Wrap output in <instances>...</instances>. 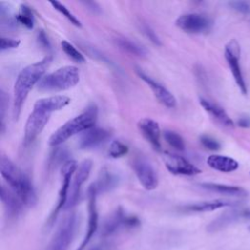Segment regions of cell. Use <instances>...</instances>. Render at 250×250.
Segmentation results:
<instances>
[{
	"label": "cell",
	"instance_id": "74e56055",
	"mask_svg": "<svg viewBox=\"0 0 250 250\" xmlns=\"http://www.w3.org/2000/svg\"><path fill=\"white\" fill-rule=\"evenodd\" d=\"M229 5L241 14H249L250 13V4L246 1H231Z\"/></svg>",
	"mask_w": 250,
	"mask_h": 250
},
{
	"label": "cell",
	"instance_id": "52a82bcc",
	"mask_svg": "<svg viewBox=\"0 0 250 250\" xmlns=\"http://www.w3.org/2000/svg\"><path fill=\"white\" fill-rule=\"evenodd\" d=\"M225 58L232 73L236 85L243 95L247 94L246 83L240 67V47L235 39H231L225 46Z\"/></svg>",
	"mask_w": 250,
	"mask_h": 250
},
{
	"label": "cell",
	"instance_id": "d590c367",
	"mask_svg": "<svg viewBox=\"0 0 250 250\" xmlns=\"http://www.w3.org/2000/svg\"><path fill=\"white\" fill-rule=\"evenodd\" d=\"M200 143L204 147L210 150H218L221 147V145L217 140L207 135H202L200 137Z\"/></svg>",
	"mask_w": 250,
	"mask_h": 250
},
{
	"label": "cell",
	"instance_id": "f546056e",
	"mask_svg": "<svg viewBox=\"0 0 250 250\" xmlns=\"http://www.w3.org/2000/svg\"><path fill=\"white\" fill-rule=\"evenodd\" d=\"M0 21H1L2 27L7 26L8 28L14 27L18 22L16 16L14 17L12 15L9 5L6 4L5 2L0 3Z\"/></svg>",
	"mask_w": 250,
	"mask_h": 250
},
{
	"label": "cell",
	"instance_id": "7bdbcfd3",
	"mask_svg": "<svg viewBox=\"0 0 250 250\" xmlns=\"http://www.w3.org/2000/svg\"><path fill=\"white\" fill-rule=\"evenodd\" d=\"M90 250H104V248L102 245H95Z\"/></svg>",
	"mask_w": 250,
	"mask_h": 250
},
{
	"label": "cell",
	"instance_id": "484cf974",
	"mask_svg": "<svg viewBox=\"0 0 250 250\" xmlns=\"http://www.w3.org/2000/svg\"><path fill=\"white\" fill-rule=\"evenodd\" d=\"M115 43L121 50H123L124 52H127L128 54H131L137 57H144L146 54V50L143 46L139 45L138 43H136L135 41L129 38L116 37Z\"/></svg>",
	"mask_w": 250,
	"mask_h": 250
},
{
	"label": "cell",
	"instance_id": "5bb4252c",
	"mask_svg": "<svg viewBox=\"0 0 250 250\" xmlns=\"http://www.w3.org/2000/svg\"><path fill=\"white\" fill-rule=\"evenodd\" d=\"M163 161L167 170L174 175L194 176L201 173V170L198 167L178 154L164 152Z\"/></svg>",
	"mask_w": 250,
	"mask_h": 250
},
{
	"label": "cell",
	"instance_id": "7c38bea8",
	"mask_svg": "<svg viewBox=\"0 0 250 250\" xmlns=\"http://www.w3.org/2000/svg\"><path fill=\"white\" fill-rule=\"evenodd\" d=\"M176 25L188 33H202L210 29L211 20L201 14L188 13L181 15L176 20Z\"/></svg>",
	"mask_w": 250,
	"mask_h": 250
},
{
	"label": "cell",
	"instance_id": "ac0fdd59",
	"mask_svg": "<svg viewBox=\"0 0 250 250\" xmlns=\"http://www.w3.org/2000/svg\"><path fill=\"white\" fill-rule=\"evenodd\" d=\"M69 103L70 99L68 97L63 95H55L37 100L33 105V108L51 114L54 111H58L65 107L69 104Z\"/></svg>",
	"mask_w": 250,
	"mask_h": 250
},
{
	"label": "cell",
	"instance_id": "ab89813d",
	"mask_svg": "<svg viewBox=\"0 0 250 250\" xmlns=\"http://www.w3.org/2000/svg\"><path fill=\"white\" fill-rule=\"evenodd\" d=\"M237 125L242 128H249L250 127V117L249 116H241L237 121Z\"/></svg>",
	"mask_w": 250,
	"mask_h": 250
},
{
	"label": "cell",
	"instance_id": "9c48e42d",
	"mask_svg": "<svg viewBox=\"0 0 250 250\" xmlns=\"http://www.w3.org/2000/svg\"><path fill=\"white\" fill-rule=\"evenodd\" d=\"M50 116V113L33 108L32 112L27 117V120L24 125V134L22 142L25 146L32 144L35 141V139L40 135L44 127L49 122Z\"/></svg>",
	"mask_w": 250,
	"mask_h": 250
},
{
	"label": "cell",
	"instance_id": "ffe728a7",
	"mask_svg": "<svg viewBox=\"0 0 250 250\" xmlns=\"http://www.w3.org/2000/svg\"><path fill=\"white\" fill-rule=\"evenodd\" d=\"M199 187H201L203 189L227 196L244 197L247 195V191L244 188L236 186H229L217 183H201L199 184Z\"/></svg>",
	"mask_w": 250,
	"mask_h": 250
},
{
	"label": "cell",
	"instance_id": "60d3db41",
	"mask_svg": "<svg viewBox=\"0 0 250 250\" xmlns=\"http://www.w3.org/2000/svg\"><path fill=\"white\" fill-rule=\"evenodd\" d=\"M84 4L89 10H91L93 13H97L100 11V6L96 2H91V1H86V2H81Z\"/></svg>",
	"mask_w": 250,
	"mask_h": 250
},
{
	"label": "cell",
	"instance_id": "4dcf8cb0",
	"mask_svg": "<svg viewBox=\"0 0 250 250\" xmlns=\"http://www.w3.org/2000/svg\"><path fill=\"white\" fill-rule=\"evenodd\" d=\"M50 4L53 6L54 9H56L59 13H61L67 21H69L70 23H72L73 25H75L77 27H81L80 21L63 4H62L58 1H50Z\"/></svg>",
	"mask_w": 250,
	"mask_h": 250
},
{
	"label": "cell",
	"instance_id": "603a6c76",
	"mask_svg": "<svg viewBox=\"0 0 250 250\" xmlns=\"http://www.w3.org/2000/svg\"><path fill=\"white\" fill-rule=\"evenodd\" d=\"M240 217H242V211L240 210L230 209V210L225 211L207 226V230L210 232L221 230L222 229L237 221Z\"/></svg>",
	"mask_w": 250,
	"mask_h": 250
},
{
	"label": "cell",
	"instance_id": "d4e9b609",
	"mask_svg": "<svg viewBox=\"0 0 250 250\" xmlns=\"http://www.w3.org/2000/svg\"><path fill=\"white\" fill-rule=\"evenodd\" d=\"M231 205H232V203L229 201L216 199V200L202 201V202L188 204V205L182 207V209L185 212H189V213H202V212L214 211V210H217V209H220L223 207H227V206H231Z\"/></svg>",
	"mask_w": 250,
	"mask_h": 250
},
{
	"label": "cell",
	"instance_id": "277c9868",
	"mask_svg": "<svg viewBox=\"0 0 250 250\" xmlns=\"http://www.w3.org/2000/svg\"><path fill=\"white\" fill-rule=\"evenodd\" d=\"M80 79V73L74 65H64L55 71L45 74L37 85L38 90L44 92L64 91L74 87Z\"/></svg>",
	"mask_w": 250,
	"mask_h": 250
},
{
	"label": "cell",
	"instance_id": "8992f818",
	"mask_svg": "<svg viewBox=\"0 0 250 250\" xmlns=\"http://www.w3.org/2000/svg\"><path fill=\"white\" fill-rule=\"evenodd\" d=\"M140 225V220L131 215H127L124 210L119 207L110 214L104 222L101 229V235L107 237L124 228H135Z\"/></svg>",
	"mask_w": 250,
	"mask_h": 250
},
{
	"label": "cell",
	"instance_id": "3957f363",
	"mask_svg": "<svg viewBox=\"0 0 250 250\" xmlns=\"http://www.w3.org/2000/svg\"><path fill=\"white\" fill-rule=\"evenodd\" d=\"M98 119V107L92 104L77 116L67 120L58 128L49 138V146H59L70 137L83 133L84 131L95 126Z\"/></svg>",
	"mask_w": 250,
	"mask_h": 250
},
{
	"label": "cell",
	"instance_id": "9a60e30c",
	"mask_svg": "<svg viewBox=\"0 0 250 250\" xmlns=\"http://www.w3.org/2000/svg\"><path fill=\"white\" fill-rule=\"evenodd\" d=\"M136 72L138 76L147 84V86L151 89L153 95L156 97V99L161 103L164 106L168 108H174L177 104V100L174 97V95L162 84H160L158 81L151 78L149 75H147L146 72H144L140 68H136Z\"/></svg>",
	"mask_w": 250,
	"mask_h": 250
},
{
	"label": "cell",
	"instance_id": "4fadbf2b",
	"mask_svg": "<svg viewBox=\"0 0 250 250\" xmlns=\"http://www.w3.org/2000/svg\"><path fill=\"white\" fill-rule=\"evenodd\" d=\"M97 195L98 193L94 186H90L88 188V226L84 238L77 250H84L98 229L99 216L97 210Z\"/></svg>",
	"mask_w": 250,
	"mask_h": 250
},
{
	"label": "cell",
	"instance_id": "2e32d148",
	"mask_svg": "<svg viewBox=\"0 0 250 250\" xmlns=\"http://www.w3.org/2000/svg\"><path fill=\"white\" fill-rule=\"evenodd\" d=\"M110 138V132L102 127H92L81 133L78 140V146L81 149L98 147Z\"/></svg>",
	"mask_w": 250,
	"mask_h": 250
},
{
	"label": "cell",
	"instance_id": "ee69618b",
	"mask_svg": "<svg viewBox=\"0 0 250 250\" xmlns=\"http://www.w3.org/2000/svg\"><path fill=\"white\" fill-rule=\"evenodd\" d=\"M248 230H249V231H250V226H249V227H248Z\"/></svg>",
	"mask_w": 250,
	"mask_h": 250
},
{
	"label": "cell",
	"instance_id": "cb8c5ba5",
	"mask_svg": "<svg viewBox=\"0 0 250 250\" xmlns=\"http://www.w3.org/2000/svg\"><path fill=\"white\" fill-rule=\"evenodd\" d=\"M119 182V177L116 173L112 172L109 169H103L100 173V176L98 178V181L93 184L97 193L100 192H105L112 188H114Z\"/></svg>",
	"mask_w": 250,
	"mask_h": 250
},
{
	"label": "cell",
	"instance_id": "e575fe53",
	"mask_svg": "<svg viewBox=\"0 0 250 250\" xmlns=\"http://www.w3.org/2000/svg\"><path fill=\"white\" fill-rule=\"evenodd\" d=\"M20 44H21V41L19 39L2 36L0 40V50L1 52H4L7 50L15 49V48H18Z\"/></svg>",
	"mask_w": 250,
	"mask_h": 250
},
{
	"label": "cell",
	"instance_id": "83f0119b",
	"mask_svg": "<svg viewBox=\"0 0 250 250\" xmlns=\"http://www.w3.org/2000/svg\"><path fill=\"white\" fill-rule=\"evenodd\" d=\"M163 138L165 142L177 150H184L186 147L185 141L180 134L172 130H165L163 132Z\"/></svg>",
	"mask_w": 250,
	"mask_h": 250
},
{
	"label": "cell",
	"instance_id": "30bf717a",
	"mask_svg": "<svg viewBox=\"0 0 250 250\" xmlns=\"http://www.w3.org/2000/svg\"><path fill=\"white\" fill-rule=\"evenodd\" d=\"M132 168L134 173L143 186V188L146 190H153L158 186V177L151 166V164L144 157L138 156L135 157L132 161Z\"/></svg>",
	"mask_w": 250,
	"mask_h": 250
},
{
	"label": "cell",
	"instance_id": "ba28073f",
	"mask_svg": "<svg viewBox=\"0 0 250 250\" xmlns=\"http://www.w3.org/2000/svg\"><path fill=\"white\" fill-rule=\"evenodd\" d=\"M92 167H93V162L90 159H85L78 165V167L72 177L71 185H70V188L68 190L67 200H66V203H65V206L63 209H65V210L70 209L77 203L79 195H80L81 187L89 178Z\"/></svg>",
	"mask_w": 250,
	"mask_h": 250
},
{
	"label": "cell",
	"instance_id": "b9f144b4",
	"mask_svg": "<svg viewBox=\"0 0 250 250\" xmlns=\"http://www.w3.org/2000/svg\"><path fill=\"white\" fill-rule=\"evenodd\" d=\"M242 217L250 220V210H245L242 212Z\"/></svg>",
	"mask_w": 250,
	"mask_h": 250
},
{
	"label": "cell",
	"instance_id": "836d02e7",
	"mask_svg": "<svg viewBox=\"0 0 250 250\" xmlns=\"http://www.w3.org/2000/svg\"><path fill=\"white\" fill-rule=\"evenodd\" d=\"M140 29L145 34V36L146 38H148L154 45H156V46H160L161 45V40H160L159 36L156 34V32L148 24L141 23Z\"/></svg>",
	"mask_w": 250,
	"mask_h": 250
},
{
	"label": "cell",
	"instance_id": "7402d4cb",
	"mask_svg": "<svg viewBox=\"0 0 250 250\" xmlns=\"http://www.w3.org/2000/svg\"><path fill=\"white\" fill-rule=\"evenodd\" d=\"M207 164L212 169L223 173H230L238 168V162L235 159L220 154L210 155L207 158Z\"/></svg>",
	"mask_w": 250,
	"mask_h": 250
},
{
	"label": "cell",
	"instance_id": "8d00e7d4",
	"mask_svg": "<svg viewBox=\"0 0 250 250\" xmlns=\"http://www.w3.org/2000/svg\"><path fill=\"white\" fill-rule=\"evenodd\" d=\"M7 102H8V98L6 96V93L1 90L0 92V118H1V131H4V121H5V112H6V108L8 107L7 105Z\"/></svg>",
	"mask_w": 250,
	"mask_h": 250
},
{
	"label": "cell",
	"instance_id": "44dd1931",
	"mask_svg": "<svg viewBox=\"0 0 250 250\" xmlns=\"http://www.w3.org/2000/svg\"><path fill=\"white\" fill-rule=\"evenodd\" d=\"M199 103L201 106L218 122L223 124L227 127H232L233 121L230 119V117L227 114V112L224 110L223 107L218 105L217 104L205 99V98H199Z\"/></svg>",
	"mask_w": 250,
	"mask_h": 250
},
{
	"label": "cell",
	"instance_id": "6da1fadb",
	"mask_svg": "<svg viewBox=\"0 0 250 250\" xmlns=\"http://www.w3.org/2000/svg\"><path fill=\"white\" fill-rule=\"evenodd\" d=\"M52 61L50 55L46 56L42 60L32 62L23 67L14 84V98H13V116L18 120L21 107L31 91V89L44 77L46 70Z\"/></svg>",
	"mask_w": 250,
	"mask_h": 250
},
{
	"label": "cell",
	"instance_id": "1f68e13d",
	"mask_svg": "<svg viewBox=\"0 0 250 250\" xmlns=\"http://www.w3.org/2000/svg\"><path fill=\"white\" fill-rule=\"evenodd\" d=\"M55 149L53 150V152L50 154L49 157V162H48V167L49 168H56L58 165H62L66 162L68 159H65L66 153H65V149H62L61 147L55 146Z\"/></svg>",
	"mask_w": 250,
	"mask_h": 250
},
{
	"label": "cell",
	"instance_id": "d6986e66",
	"mask_svg": "<svg viewBox=\"0 0 250 250\" xmlns=\"http://www.w3.org/2000/svg\"><path fill=\"white\" fill-rule=\"evenodd\" d=\"M0 197L8 216L12 218L18 217L21 211V207L23 204L21 203L20 198L17 196V194L10 188L2 184Z\"/></svg>",
	"mask_w": 250,
	"mask_h": 250
},
{
	"label": "cell",
	"instance_id": "5b68a950",
	"mask_svg": "<svg viewBox=\"0 0 250 250\" xmlns=\"http://www.w3.org/2000/svg\"><path fill=\"white\" fill-rule=\"evenodd\" d=\"M77 228V216L71 213L65 216L57 228L46 250H67L75 235Z\"/></svg>",
	"mask_w": 250,
	"mask_h": 250
},
{
	"label": "cell",
	"instance_id": "d6a6232c",
	"mask_svg": "<svg viewBox=\"0 0 250 250\" xmlns=\"http://www.w3.org/2000/svg\"><path fill=\"white\" fill-rule=\"evenodd\" d=\"M128 149L129 148L125 144H123L118 140H115V141H112L109 145L108 155L112 158H120L125 154H127Z\"/></svg>",
	"mask_w": 250,
	"mask_h": 250
},
{
	"label": "cell",
	"instance_id": "4316f807",
	"mask_svg": "<svg viewBox=\"0 0 250 250\" xmlns=\"http://www.w3.org/2000/svg\"><path fill=\"white\" fill-rule=\"evenodd\" d=\"M18 23L21 24L27 29H32L34 26V15L32 10L26 4H21L19 12L16 15Z\"/></svg>",
	"mask_w": 250,
	"mask_h": 250
},
{
	"label": "cell",
	"instance_id": "8fae6325",
	"mask_svg": "<svg viewBox=\"0 0 250 250\" xmlns=\"http://www.w3.org/2000/svg\"><path fill=\"white\" fill-rule=\"evenodd\" d=\"M78 167V164L75 160L73 159H68L66 162H64L62 164V166L61 167V172H62V185H61V188L59 191V198H58V202H57V206L51 216L52 221L55 220V218L57 217L58 213L64 208L66 200H67V195H68V190L71 185V181H72V177L76 171Z\"/></svg>",
	"mask_w": 250,
	"mask_h": 250
},
{
	"label": "cell",
	"instance_id": "f1b7e54d",
	"mask_svg": "<svg viewBox=\"0 0 250 250\" xmlns=\"http://www.w3.org/2000/svg\"><path fill=\"white\" fill-rule=\"evenodd\" d=\"M61 46L62 51L64 52V54L71 59L73 62H78V63H83L85 62V57L84 55L76 49V47H74L70 42L66 41V40H62L61 42Z\"/></svg>",
	"mask_w": 250,
	"mask_h": 250
},
{
	"label": "cell",
	"instance_id": "7a4b0ae2",
	"mask_svg": "<svg viewBox=\"0 0 250 250\" xmlns=\"http://www.w3.org/2000/svg\"><path fill=\"white\" fill-rule=\"evenodd\" d=\"M0 173L9 188L17 194L24 206L32 207L35 205L37 197L30 179L5 155L0 158Z\"/></svg>",
	"mask_w": 250,
	"mask_h": 250
},
{
	"label": "cell",
	"instance_id": "e0dca14e",
	"mask_svg": "<svg viewBox=\"0 0 250 250\" xmlns=\"http://www.w3.org/2000/svg\"><path fill=\"white\" fill-rule=\"evenodd\" d=\"M138 128L145 139L157 150H160L161 144H160V135L161 130L159 124L148 117H145L139 120Z\"/></svg>",
	"mask_w": 250,
	"mask_h": 250
},
{
	"label": "cell",
	"instance_id": "f35d334b",
	"mask_svg": "<svg viewBox=\"0 0 250 250\" xmlns=\"http://www.w3.org/2000/svg\"><path fill=\"white\" fill-rule=\"evenodd\" d=\"M37 40H38V43L40 44V46L46 50H49L51 48V45H50V41L46 35V33L43 31V30H40L37 34Z\"/></svg>",
	"mask_w": 250,
	"mask_h": 250
}]
</instances>
